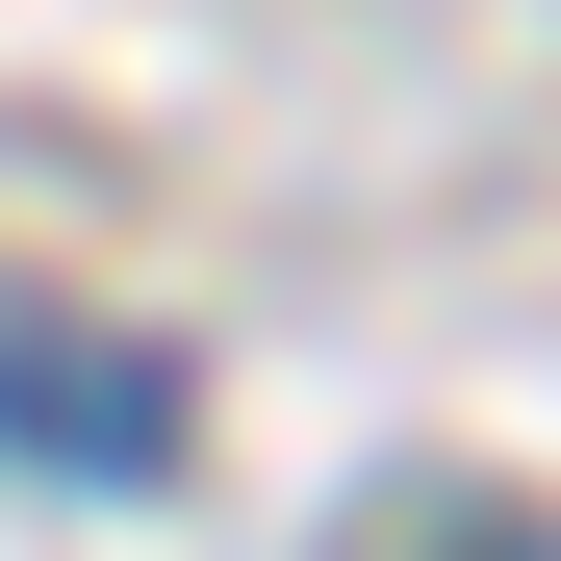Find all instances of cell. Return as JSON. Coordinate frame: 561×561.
<instances>
[{
  "label": "cell",
  "instance_id": "cell-1",
  "mask_svg": "<svg viewBox=\"0 0 561 561\" xmlns=\"http://www.w3.org/2000/svg\"><path fill=\"white\" fill-rule=\"evenodd\" d=\"M26 459H153V383L128 357H26Z\"/></svg>",
  "mask_w": 561,
  "mask_h": 561
}]
</instances>
